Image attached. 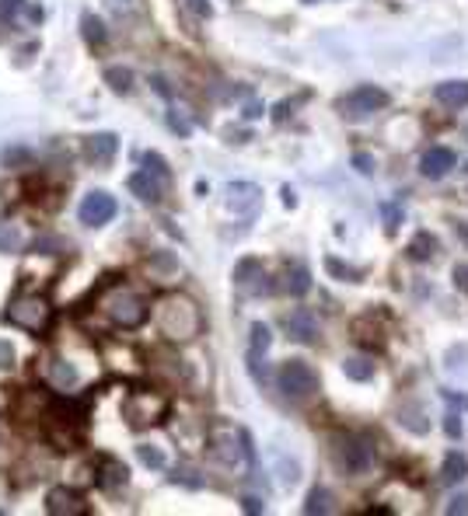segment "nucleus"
Masks as SVG:
<instances>
[{"label": "nucleus", "instance_id": "obj_10", "mask_svg": "<svg viewBox=\"0 0 468 516\" xmlns=\"http://www.w3.org/2000/svg\"><path fill=\"white\" fill-rule=\"evenodd\" d=\"M283 328H287V335H290L294 342H301V346H315L318 335H322L318 318H315V311H308V307H294V311L283 318Z\"/></svg>", "mask_w": 468, "mask_h": 516}, {"label": "nucleus", "instance_id": "obj_6", "mask_svg": "<svg viewBox=\"0 0 468 516\" xmlns=\"http://www.w3.org/2000/svg\"><path fill=\"white\" fill-rule=\"evenodd\" d=\"M336 460L346 474H367L374 464V440L367 433H346L336 440Z\"/></svg>", "mask_w": 468, "mask_h": 516}, {"label": "nucleus", "instance_id": "obj_31", "mask_svg": "<svg viewBox=\"0 0 468 516\" xmlns=\"http://www.w3.org/2000/svg\"><path fill=\"white\" fill-rule=\"evenodd\" d=\"M325 269H329V273H332L336 280H346V283H357V280H360V273H357L353 266H343L339 258H332V255L325 258Z\"/></svg>", "mask_w": 468, "mask_h": 516}, {"label": "nucleus", "instance_id": "obj_13", "mask_svg": "<svg viewBox=\"0 0 468 516\" xmlns=\"http://www.w3.org/2000/svg\"><path fill=\"white\" fill-rule=\"evenodd\" d=\"M263 202V188L252 182H231L227 185V209L234 213H252Z\"/></svg>", "mask_w": 468, "mask_h": 516}, {"label": "nucleus", "instance_id": "obj_35", "mask_svg": "<svg viewBox=\"0 0 468 516\" xmlns=\"http://www.w3.org/2000/svg\"><path fill=\"white\" fill-rule=\"evenodd\" d=\"M171 481H182V485H189V488H199V485H203V481L196 478V471H192V467H175Z\"/></svg>", "mask_w": 468, "mask_h": 516}, {"label": "nucleus", "instance_id": "obj_2", "mask_svg": "<svg viewBox=\"0 0 468 516\" xmlns=\"http://www.w3.org/2000/svg\"><path fill=\"white\" fill-rule=\"evenodd\" d=\"M98 311L102 318L112 325V328H123V332H133L140 328L147 318H150V300L126 287V283H109L102 293H98Z\"/></svg>", "mask_w": 468, "mask_h": 516}, {"label": "nucleus", "instance_id": "obj_1", "mask_svg": "<svg viewBox=\"0 0 468 516\" xmlns=\"http://www.w3.org/2000/svg\"><path fill=\"white\" fill-rule=\"evenodd\" d=\"M154 321H157V332L175 346H185L203 332L199 304L192 297H185V293H164L157 300V307H154Z\"/></svg>", "mask_w": 468, "mask_h": 516}, {"label": "nucleus", "instance_id": "obj_20", "mask_svg": "<svg viewBox=\"0 0 468 516\" xmlns=\"http://www.w3.org/2000/svg\"><path fill=\"white\" fill-rule=\"evenodd\" d=\"M437 248H440V244H437V237H433L430 230H419V234L409 241V248H405V251H409L412 262H430V258L437 255Z\"/></svg>", "mask_w": 468, "mask_h": 516}, {"label": "nucleus", "instance_id": "obj_42", "mask_svg": "<svg viewBox=\"0 0 468 516\" xmlns=\"http://www.w3.org/2000/svg\"><path fill=\"white\" fill-rule=\"evenodd\" d=\"M263 112H266V108H263V102H256V98H252V102H245V112H242V115H245V119H259Z\"/></svg>", "mask_w": 468, "mask_h": 516}, {"label": "nucleus", "instance_id": "obj_19", "mask_svg": "<svg viewBox=\"0 0 468 516\" xmlns=\"http://www.w3.org/2000/svg\"><path fill=\"white\" fill-rule=\"evenodd\" d=\"M465 478H468V457L458 453V450H451V453L444 457L440 481H444V485H458V481H465Z\"/></svg>", "mask_w": 468, "mask_h": 516}, {"label": "nucleus", "instance_id": "obj_38", "mask_svg": "<svg viewBox=\"0 0 468 516\" xmlns=\"http://www.w3.org/2000/svg\"><path fill=\"white\" fill-rule=\"evenodd\" d=\"M15 366V349L11 342H0V370H11Z\"/></svg>", "mask_w": 468, "mask_h": 516}, {"label": "nucleus", "instance_id": "obj_15", "mask_svg": "<svg viewBox=\"0 0 468 516\" xmlns=\"http://www.w3.org/2000/svg\"><path fill=\"white\" fill-rule=\"evenodd\" d=\"M119 150V136L116 133H95L84 140V157L95 161V164H109Z\"/></svg>", "mask_w": 468, "mask_h": 516}, {"label": "nucleus", "instance_id": "obj_48", "mask_svg": "<svg viewBox=\"0 0 468 516\" xmlns=\"http://www.w3.org/2000/svg\"><path fill=\"white\" fill-rule=\"evenodd\" d=\"M304 4H318V0H304Z\"/></svg>", "mask_w": 468, "mask_h": 516}, {"label": "nucleus", "instance_id": "obj_25", "mask_svg": "<svg viewBox=\"0 0 468 516\" xmlns=\"http://www.w3.org/2000/svg\"><path fill=\"white\" fill-rule=\"evenodd\" d=\"M304 513H308V516H325V513H332V492L322 488V485H315V488L308 492Z\"/></svg>", "mask_w": 468, "mask_h": 516}, {"label": "nucleus", "instance_id": "obj_18", "mask_svg": "<svg viewBox=\"0 0 468 516\" xmlns=\"http://www.w3.org/2000/svg\"><path fill=\"white\" fill-rule=\"evenodd\" d=\"M433 95L447 108H465L468 105V81H444V84H437Z\"/></svg>", "mask_w": 468, "mask_h": 516}, {"label": "nucleus", "instance_id": "obj_46", "mask_svg": "<svg viewBox=\"0 0 468 516\" xmlns=\"http://www.w3.org/2000/svg\"><path fill=\"white\" fill-rule=\"evenodd\" d=\"M29 18H32V22H42V8L32 4V8H29Z\"/></svg>", "mask_w": 468, "mask_h": 516}, {"label": "nucleus", "instance_id": "obj_4", "mask_svg": "<svg viewBox=\"0 0 468 516\" xmlns=\"http://www.w3.org/2000/svg\"><path fill=\"white\" fill-rule=\"evenodd\" d=\"M206 446H210V453H213L220 464H227V467L242 464V457H245V460H256L252 436H249L245 429H234V426H224V422L206 433Z\"/></svg>", "mask_w": 468, "mask_h": 516}, {"label": "nucleus", "instance_id": "obj_27", "mask_svg": "<svg viewBox=\"0 0 468 516\" xmlns=\"http://www.w3.org/2000/svg\"><path fill=\"white\" fill-rule=\"evenodd\" d=\"M105 84H109L116 95H130V91H133V70H126V67H109V70H105Z\"/></svg>", "mask_w": 468, "mask_h": 516}, {"label": "nucleus", "instance_id": "obj_32", "mask_svg": "<svg viewBox=\"0 0 468 516\" xmlns=\"http://www.w3.org/2000/svg\"><path fill=\"white\" fill-rule=\"evenodd\" d=\"M381 216H384V230L395 234L398 223H402V206H395V202H381Z\"/></svg>", "mask_w": 468, "mask_h": 516}, {"label": "nucleus", "instance_id": "obj_47", "mask_svg": "<svg viewBox=\"0 0 468 516\" xmlns=\"http://www.w3.org/2000/svg\"><path fill=\"white\" fill-rule=\"evenodd\" d=\"M454 227H458V234H461V237L468 241V227H465V223H454Z\"/></svg>", "mask_w": 468, "mask_h": 516}, {"label": "nucleus", "instance_id": "obj_7", "mask_svg": "<svg viewBox=\"0 0 468 516\" xmlns=\"http://www.w3.org/2000/svg\"><path fill=\"white\" fill-rule=\"evenodd\" d=\"M384 105H388V91H381V88H374V84H360V88H353L350 95H343V98L336 102L339 115L350 119V122H360V119L381 112Z\"/></svg>", "mask_w": 468, "mask_h": 516}, {"label": "nucleus", "instance_id": "obj_30", "mask_svg": "<svg viewBox=\"0 0 468 516\" xmlns=\"http://www.w3.org/2000/svg\"><path fill=\"white\" fill-rule=\"evenodd\" d=\"M136 457H140L143 467H154V471L164 467V453H161L157 446H150V443H140V446H136Z\"/></svg>", "mask_w": 468, "mask_h": 516}, {"label": "nucleus", "instance_id": "obj_29", "mask_svg": "<svg viewBox=\"0 0 468 516\" xmlns=\"http://www.w3.org/2000/svg\"><path fill=\"white\" fill-rule=\"evenodd\" d=\"M270 342H273V335H270V328H266L263 321H256V325H252V356H266V349H270Z\"/></svg>", "mask_w": 468, "mask_h": 516}, {"label": "nucleus", "instance_id": "obj_9", "mask_svg": "<svg viewBox=\"0 0 468 516\" xmlns=\"http://www.w3.org/2000/svg\"><path fill=\"white\" fill-rule=\"evenodd\" d=\"M116 199L109 195V192H102V188H95V192H88L84 199H81V206H77V216H81V223L84 227H102V223H109L112 216H116Z\"/></svg>", "mask_w": 468, "mask_h": 516}, {"label": "nucleus", "instance_id": "obj_40", "mask_svg": "<svg viewBox=\"0 0 468 516\" xmlns=\"http://www.w3.org/2000/svg\"><path fill=\"white\" fill-rule=\"evenodd\" d=\"M242 509L256 516V513H263V509H266V502H263V499H256V495H245V499H242Z\"/></svg>", "mask_w": 468, "mask_h": 516}, {"label": "nucleus", "instance_id": "obj_43", "mask_svg": "<svg viewBox=\"0 0 468 516\" xmlns=\"http://www.w3.org/2000/svg\"><path fill=\"white\" fill-rule=\"evenodd\" d=\"M185 4H189V11H196L199 18H210V4H206V0H185Z\"/></svg>", "mask_w": 468, "mask_h": 516}, {"label": "nucleus", "instance_id": "obj_14", "mask_svg": "<svg viewBox=\"0 0 468 516\" xmlns=\"http://www.w3.org/2000/svg\"><path fill=\"white\" fill-rule=\"evenodd\" d=\"M126 478H130V471H126V464H123V460H116V457H98L95 481H98L105 492H116V488H123V485H126Z\"/></svg>", "mask_w": 468, "mask_h": 516}, {"label": "nucleus", "instance_id": "obj_33", "mask_svg": "<svg viewBox=\"0 0 468 516\" xmlns=\"http://www.w3.org/2000/svg\"><path fill=\"white\" fill-rule=\"evenodd\" d=\"M168 126H171L178 136H189V133H192V122H189L182 112H168Z\"/></svg>", "mask_w": 468, "mask_h": 516}, {"label": "nucleus", "instance_id": "obj_17", "mask_svg": "<svg viewBox=\"0 0 468 516\" xmlns=\"http://www.w3.org/2000/svg\"><path fill=\"white\" fill-rule=\"evenodd\" d=\"M49 380H53V387H56V391H74L81 377H77V366H74L70 360L53 356V360H49Z\"/></svg>", "mask_w": 468, "mask_h": 516}, {"label": "nucleus", "instance_id": "obj_11", "mask_svg": "<svg viewBox=\"0 0 468 516\" xmlns=\"http://www.w3.org/2000/svg\"><path fill=\"white\" fill-rule=\"evenodd\" d=\"M46 509H49V516H84L88 502L77 492H70L67 485H60V488H53L46 495Z\"/></svg>", "mask_w": 468, "mask_h": 516}, {"label": "nucleus", "instance_id": "obj_45", "mask_svg": "<svg viewBox=\"0 0 468 516\" xmlns=\"http://www.w3.org/2000/svg\"><path fill=\"white\" fill-rule=\"evenodd\" d=\"M444 398H447L451 405H461V408H468V398H461V394H454V391H444Z\"/></svg>", "mask_w": 468, "mask_h": 516}, {"label": "nucleus", "instance_id": "obj_5", "mask_svg": "<svg viewBox=\"0 0 468 516\" xmlns=\"http://www.w3.org/2000/svg\"><path fill=\"white\" fill-rule=\"evenodd\" d=\"M123 419L133 429H150L168 419V398L161 391H130V398L123 401Z\"/></svg>", "mask_w": 468, "mask_h": 516}, {"label": "nucleus", "instance_id": "obj_36", "mask_svg": "<svg viewBox=\"0 0 468 516\" xmlns=\"http://www.w3.org/2000/svg\"><path fill=\"white\" fill-rule=\"evenodd\" d=\"M353 168H357L360 175H374V168H377V164H374V157H370V154H353Z\"/></svg>", "mask_w": 468, "mask_h": 516}, {"label": "nucleus", "instance_id": "obj_12", "mask_svg": "<svg viewBox=\"0 0 468 516\" xmlns=\"http://www.w3.org/2000/svg\"><path fill=\"white\" fill-rule=\"evenodd\" d=\"M130 192H133L140 202H147V206H157V202H161V195H164V178L143 168V171L130 175Z\"/></svg>", "mask_w": 468, "mask_h": 516}, {"label": "nucleus", "instance_id": "obj_44", "mask_svg": "<svg viewBox=\"0 0 468 516\" xmlns=\"http://www.w3.org/2000/svg\"><path fill=\"white\" fill-rule=\"evenodd\" d=\"M283 206H287V209H294V206H297V192H294L290 185L283 188Z\"/></svg>", "mask_w": 468, "mask_h": 516}, {"label": "nucleus", "instance_id": "obj_8", "mask_svg": "<svg viewBox=\"0 0 468 516\" xmlns=\"http://www.w3.org/2000/svg\"><path fill=\"white\" fill-rule=\"evenodd\" d=\"M276 384H280V391H283L287 398L304 401V398H311V394L318 391V373H315L311 363H304V360H287V363L280 366V373H276Z\"/></svg>", "mask_w": 468, "mask_h": 516}, {"label": "nucleus", "instance_id": "obj_26", "mask_svg": "<svg viewBox=\"0 0 468 516\" xmlns=\"http://www.w3.org/2000/svg\"><path fill=\"white\" fill-rule=\"evenodd\" d=\"M398 422L409 429V433H416V436H423L426 429H430V422H423V408L412 401V405H402L398 408Z\"/></svg>", "mask_w": 468, "mask_h": 516}, {"label": "nucleus", "instance_id": "obj_16", "mask_svg": "<svg viewBox=\"0 0 468 516\" xmlns=\"http://www.w3.org/2000/svg\"><path fill=\"white\" fill-rule=\"evenodd\" d=\"M454 168V154L447 150V147H430L426 154H423V161H419V171L426 175V178H444L447 171Z\"/></svg>", "mask_w": 468, "mask_h": 516}, {"label": "nucleus", "instance_id": "obj_39", "mask_svg": "<svg viewBox=\"0 0 468 516\" xmlns=\"http://www.w3.org/2000/svg\"><path fill=\"white\" fill-rule=\"evenodd\" d=\"M444 433H447L451 440H458V436H461V419H458V415H447V419H444Z\"/></svg>", "mask_w": 468, "mask_h": 516}, {"label": "nucleus", "instance_id": "obj_41", "mask_svg": "<svg viewBox=\"0 0 468 516\" xmlns=\"http://www.w3.org/2000/svg\"><path fill=\"white\" fill-rule=\"evenodd\" d=\"M454 287L461 293H468V266H454Z\"/></svg>", "mask_w": 468, "mask_h": 516}, {"label": "nucleus", "instance_id": "obj_22", "mask_svg": "<svg viewBox=\"0 0 468 516\" xmlns=\"http://www.w3.org/2000/svg\"><path fill=\"white\" fill-rule=\"evenodd\" d=\"M283 290H287L290 297H304V293L311 290V273H308L304 266H290L287 276H283Z\"/></svg>", "mask_w": 468, "mask_h": 516}, {"label": "nucleus", "instance_id": "obj_28", "mask_svg": "<svg viewBox=\"0 0 468 516\" xmlns=\"http://www.w3.org/2000/svg\"><path fill=\"white\" fill-rule=\"evenodd\" d=\"M81 29H84V39H88L91 46H102V42H105V25H102V18L84 15V18H81Z\"/></svg>", "mask_w": 468, "mask_h": 516}, {"label": "nucleus", "instance_id": "obj_21", "mask_svg": "<svg viewBox=\"0 0 468 516\" xmlns=\"http://www.w3.org/2000/svg\"><path fill=\"white\" fill-rule=\"evenodd\" d=\"M259 276H263V262H259V258H242V262L234 266V287L245 290V293H249V287H252Z\"/></svg>", "mask_w": 468, "mask_h": 516}, {"label": "nucleus", "instance_id": "obj_3", "mask_svg": "<svg viewBox=\"0 0 468 516\" xmlns=\"http://www.w3.org/2000/svg\"><path fill=\"white\" fill-rule=\"evenodd\" d=\"M4 321L15 325V328H22V332H29V335H42V332H49V325H53V304H49L46 293L25 290V293H18V297L8 304Z\"/></svg>", "mask_w": 468, "mask_h": 516}, {"label": "nucleus", "instance_id": "obj_34", "mask_svg": "<svg viewBox=\"0 0 468 516\" xmlns=\"http://www.w3.org/2000/svg\"><path fill=\"white\" fill-rule=\"evenodd\" d=\"M143 168L154 171V175H161V178H168V164H164L161 154H143Z\"/></svg>", "mask_w": 468, "mask_h": 516}, {"label": "nucleus", "instance_id": "obj_24", "mask_svg": "<svg viewBox=\"0 0 468 516\" xmlns=\"http://www.w3.org/2000/svg\"><path fill=\"white\" fill-rule=\"evenodd\" d=\"M374 370H377V363L367 360V356H346V360H343V373H346L350 380H370Z\"/></svg>", "mask_w": 468, "mask_h": 516}, {"label": "nucleus", "instance_id": "obj_23", "mask_svg": "<svg viewBox=\"0 0 468 516\" xmlns=\"http://www.w3.org/2000/svg\"><path fill=\"white\" fill-rule=\"evenodd\" d=\"M25 244H29V237L22 234V223H15V220L0 223V251H22Z\"/></svg>", "mask_w": 468, "mask_h": 516}, {"label": "nucleus", "instance_id": "obj_37", "mask_svg": "<svg viewBox=\"0 0 468 516\" xmlns=\"http://www.w3.org/2000/svg\"><path fill=\"white\" fill-rule=\"evenodd\" d=\"M447 513H451V516H458V513L465 516V513H468V495H465V492H461V495H454V499L447 502Z\"/></svg>", "mask_w": 468, "mask_h": 516}]
</instances>
